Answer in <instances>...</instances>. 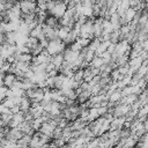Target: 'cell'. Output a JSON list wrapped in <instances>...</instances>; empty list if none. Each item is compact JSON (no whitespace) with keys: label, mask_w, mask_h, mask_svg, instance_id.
Segmentation results:
<instances>
[{"label":"cell","mask_w":148,"mask_h":148,"mask_svg":"<svg viewBox=\"0 0 148 148\" xmlns=\"http://www.w3.org/2000/svg\"><path fill=\"white\" fill-rule=\"evenodd\" d=\"M20 9L23 14H35L37 13V2L36 1H20Z\"/></svg>","instance_id":"1"}]
</instances>
